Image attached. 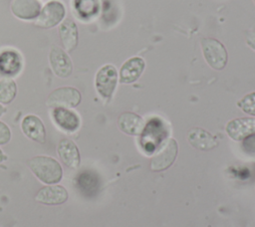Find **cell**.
<instances>
[{"mask_svg":"<svg viewBox=\"0 0 255 227\" xmlns=\"http://www.w3.org/2000/svg\"><path fill=\"white\" fill-rule=\"evenodd\" d=\"M28 165L32 173L45 184H57L63 177L61 164L51 156H34L28 161Z\"/></svg>","mask_w":255,"mask_h":227,"instance_id":"1","label":"cell"},{"mask_svg":"<svg viewBox=\"0 0 255 227\" xmlns=\"http://www.w3.org/2000/svg\"><path fill=\"white\" fill-rule=\"evenodd\" d=\"M200 45L203 57L209 67L216 71H221L226 67L228 53L220 41L214 38H204Z\"/></svg>","mask_w":255,"mask_h":227,"instance_id":"2","label":"cell"},{"mask_svg":"<svg viewBox=\"0 0 255 227\" xmlns=\"http://www.w3.org/2000/svg\"><path fill=\"white\" fill-rule=\"evenodd\" d=\"M178 151L177 142L174 138H166L156 148L150 159L152 171H162L168 168L175 160Z\"/></svg>","mask_w":255,"mask_h":227,"instance_id":"3","label":"cell"},{"mask_svg":"<svg viewBox=\"0 0 255 227\" xmlns=\"http://www.w3.org/2000/svg\"><path fill=\"white\" fill-rule=\"evenodd\" d=\"M66 15L65 5L58 0H51L42 7L39 16L35 19V25L39 28L50 29L59 25Z\"/></svg>","mask_w":255,"mask_h":227,"instance_id":"4","label":"cell"},{"mask_svg":"<svg viewBox=\"0 0 255 227\" xmlns=\"http://www.w3.org/2000/svg\"><path fill=\"white\" fill-rule=\"evenodd\" d=\"M118 71L115 66L108 64L101 67L95 77V86L98 94L105 100H110L117 88Z\"/></svg>","mask_w":255,"mask_h":227,"instance_id":"5","label":"cell"},{"mask_svg":"<svg viewBox=\"0 0 255 227\" xmlns=\"http://www.w3.org/2000/svg\"><path fill=\"white\" fill-rule=\"evenodd\" d=\"M82 95L80 91L74 87H61L54 90L47 98V106L51 108H67L72 109L80 105Z\"/></svg>","mask_w":255,"mask_h":227,"instance_id":"6","label":"cell"},{"mask_svg":"<svg viewBox=\"0 0 255 227\" xmlns=\"http://www.w3.org/2000/svg\"><path fill=\"white\" fill-rule=\"evenodd\" d=\"M49 63L53 73L62 79L70 77L73 73V62L68 53L58 46H53L49 52Z\"/></svg>","mask_w":255,"mask_h":227,"instance_id":"7","label":"cell"},{"mask_svg":"<svg viewBox=\"0 0 255 227\" xmlns=\"http://www.w3.org/2000/svg\"><path fill=\"white\" fill-rule=\"evenodd\" d=\"M54 123L66 132H74L79 129L81 119L77 113L67 108H53L51 113Z\"/></svg>","mask_w":255,"mask_h":227,"instance_id":"8","label":"cell"},{"mask_svg":"<svg viewBox=\"0 0 255 227\" xmlns=\"http://www.w3.org/2000/svg\"><path fill=\"white\" fill-rule=\"evenodd\" d=\"M68 191L62 185L51 184L42 187L36 194L35 199L45 205H60L67 201Z\"/></svg>","mask_w":255,"mask_h":227,"instance_id":"9","label":"cell"},{"mask_svg":"<svg viewBox=\"0 0 255 227\" xmlns=\"http://www.w3.org/2000/svg\"><path fill=\"white\" fill-rule=\"evenodd\" d=\"M226 132L233 140H243L255 132V117H238L226 124Z\"/></svg>","mask_w":255,"mask_h":227,"instance_id":"10","label":"cell"},{"mask_svg":"<svg viewBox=\"0 0 255 227\" xmlns=\"http://www.w3.org/2000/svg\"><path fill=\"white\" fill-rule=\"evenodd\" d=\"M22 132L31 140L44 143L46 141V128L42 119L35 114H27L21 122Z\"/></svg>","mask_w":255,"mask_h":227,"instance_id":"11","label":"cell"},{"mask_svg":"<svg viewBox=\"0 0 255 227\" xmlns=\"http://www.w3.org/2000/svg\"><path fill=\"white\" fill-rule=\"evenodd\" d=\"M10 9L16 18L29 21L39 16L42 5L39 0H12Z\"/></svg>","mask_w":255,"mask_h":227,"instance_id":"12","label":"cell"},{"mask_svg":"<svg viewBox=\"0 0 255 227\" xmlns=\"http://www.w3.org/2000/svg\"><path fill=\"white\" fill-rule=\"evenodd\" d=\"M59 37L66 52L74 51L79 43V32L75 21L71 18L64 19L58 28Z\"/></svg>","mask_w":255,"mask_h":227,"instance_id":"13","label":"cell"},{"mask_svg":"<svg viewBox=\"0 0 255 227\" xmlns=\"http://www.w3.org/2000/svg\"><path fill=\"white\" fill-rule=\"evenodd\" d=\"M60 160L69 168L76 169L81 163L80 151L76 143L69 138H62L57 147Z\"/></svg>","mask_w":255,"mask_h":227,"instance_id":"14","label":"cell"},{"mask_svg":"<svg viewBox=\"0 0 255 227\" xmlns=\"http://www.w3.org/2000/svg\"><path fill=\"white\" fill-rule=\"evenodd\" d=\"M145 68L144 60L140 57H131L128 59L121 67L120 82L122 84H131L135 82L142 74Z\"/></svg>","mask_w":255,"mask_h":227,"instance_id":"15","label":"cell"},{"mask_svg":"<svg viewBox=\"0 0 255 227\" xmlns=\"http://www.w3.org/2000/svg\"><path fill=\"white\" fill-rule=\"evenodd\" d=\"M187 140L192 147L199 150H210L218 145L217 138L200 127L191 128L187 133Z\"/></svg>","mask_w":255,"mask_h":227,"instance_id":"16","label":"cell"},{"mask_svg":"<svg viewBox=\"0 0 255 227\" xmlns=\"http://www.w3.org/2000/svg\"><path fill=\"white\" fill-rule=\"evenodd\" d=\"M119 128L128 135H139L144 129V119L131 112L123 113L118 118Z\"/></svg>","mask_w":255,"mask_h":227,"instance_id":"17","label":"cell"},{"mask_svg":"<svg viewBox=\"0 0 255 227\" xmlns=\"http://www.w3.org/2000/svg\"><path fill=\"white\" fill-rule=\"evenodd\" d=\"M22 69V58L14 50H6L0 54V73L15 76Z\"/></svg>","mask_w":255,"mask_h":227,"instance_id":"18","label":"cell"},{"mask_svg":"<svg viewBox=\"0 0 255 227\" xmlns=\"http://www.w3.org/2000/svg\"><path fill=\"white\" fill-rule=\"evenodd\" d=\"M17 95L16 82L11 78L0 80V104L9 105Z\"/></svg>","mask_w":255,"mask_h":227,"instance_id":"19","label":"cell"},{"mask_svg":"<svg viewBox=\"0 0 255 227\" xmlns=\"http://www.w3.org/2000/svg\"><path fill=\"white\" fill-rule=\"evenodd\" d=\"M237 106L247 114L255 116V92L245 95L238 103Z\"/></svg>","mask_w":255,"mask_h":227,"instance_id":"20","label":"cell"},{"mask_svg":"<svg viewBox=\"0 0 255 227\" xmlns=\"http://www.w3.org/2000/svg\"><path fill=\"white\" fill-rule=\"evenodd\" d=\"M11 139V130L9 126L0 120V145L8 143Z\"/></svg>","mask_w":255,"mask_h":227,"instance_id":"21","label":"cell"},{"mask_svg":"<svg viewBox=\"0 0 255 227\" xmlns=\"http://www.w3.org/2000/svg\"><path fill=\"white\" fill-rule=\"evenodd\" d=\"M244 150L249 154H255V132L243 139Z\"/></svg>","mask_w":255,"mask_h":227,"instance_id":"22","label":"cell"},{"mask_svg":"<svg viewBox=\"0 0 255 227\" xmlns=\"http://www.w3.org/2000/svg\"><path fill=\"white\" fill-rule=\"evenodd\" d=\"M246 43L247 45L255 51V31L250 30L246 32Z\"/></svg>","mask_w":255,"mask_h":227,"instance_id":"23","label":"cell"},{"mask_svg":"<svg viewBox=\"0 0 255 227\" xmlns=\"http://www.w3.org/2000/svg\"><path fill=\"white\" fill-rule=\"evenodd\" d=\"M6 158H7V157H6V155L3 153V151H2V150H1V148H0V163H1L2 161H4Z\"/></svg>","mask_w":255,"mask_h":227,"instance_id":"24","label":"cell"},{"mask_svg":"<svg viewBox=\"0 0 255 227\" xmlns=\"http://www.w3.org/2000/svg\"><path fill=\"white\" fill-rule=\"evenodd\" d=\"M6 112V109L3 107L2 104H0V116H2Z\"/></svg>","mask_w":255,"mask_h":227,"instance_id":"25","label":"cell"},{"mask_svg":"<svg viewBox=\"0 0 255 227\" xmlns=\"http://www.w3.org/2000/svg\"><path fill=\"white\" fill-rule=\"evenodd\" d=\"M254 2H255V0H254Z\"/></svg>","mask_w":255,"mask_h":227,"instance_id":"26","label":"cell"}]
</instances>
